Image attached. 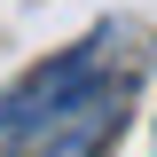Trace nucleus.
<instances>
[{"label":"nucleus","instance_id":"obj_1","mask_svg":"<svg viewBox=\"0 0 157 157\" xmlns=\"http://www.w3.org/2000/svg\"><path fill=\"white\" fill-rule=\"evenodd\" d=\"M102 47H110V32H94V39H78V47H63V55H47L39 71H24L16 86L0 94V149L47 134V126H55V118L102 78Z\"/></svg>","mask_w":157,"mask_h":157}]
</instances>
